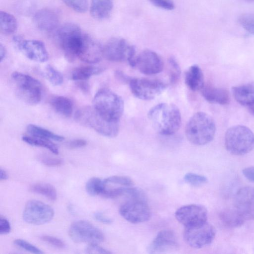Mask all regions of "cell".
<instances>
[{"mask_svg":"<svg viewBox=\"0 0 254 254\" xmlns=\"http://www.w3.org/2000/svg\"><path fill=\"white\" fill-rule=\"evenodd\" d=\"M0 31L4 35H9L14 33L17 27L16 18L11 14L5 11L0 12Z\"/></svg>","mask_w":254,"mask_h":254,"instance_id":"cell-30","label":"cell"},{"mask_svg":"<svg viewBox=\"0 0 254 254\" xmlns=\"http://www.w3.org/2000/svg\"><path fill=\"white\" fill-rule=\"evenodd\" d=\"M116 77L120 81L128 83L131 78L121 70H116L115 73Z\"/></svg>","mask_w":254,"mask_h":254,"instance_id":"cell-48","label":"cell"},{"mask_svg":"<svg viewBox=\"0 0 254 254\" xmlns=\"http://www.w3.org/2000/svg\"><path fill=\"white\" fill-rule=\"evenodd\" d=\"M11 78L16 94L22 101L31 105H36L40 102L42 86L39 80L18 71L12 73Z\"/></svg>","mask_w":254,"mask_h":254,"instance_id":"cell-7","label":"cell"},{"mask_svg":"<svg viewBox=\"0 0 254 254\" xmlns=\"http://www.w3.org/2000/svg\"><path fill=\"white\" fill-rule=\"evenodd\" d=\"M93 107L106 120L120 123L124 110V103L121 96L107 88L99 90L93 100Z\"/></svg>","mask_w":254,"mask_h":254,"instance_id":"cell-3","label":"cell"},{"mask_svg":"<svg viewBox=\"0 0 254 254\" xmlns=\"http://www.w3.org/2000/svg\"><path fill=\"white\" fill-rule=\"evenodd\" d=\"M86 253L88 254H111L109 251L103 248L97 244H89L86 249Z\"/></svg>","mask_w":254,"mask_h":254,"instance_id":"cell-43","label":"cell"},{"mask_svg":"<svg viewBox=\"0 0 254 254\" xmlns=\"http://www.w3.org/2000/svg\"><path fill=\"white\" fill-rule=\"evenodd\" d=\"M39 159L43 164L49 167L61 166L63 161L61 158L43 155L39 157Z\"/></svg>","mask_w":254,"mask_h":254,"instance_id":"cell-40","label":"cell"},{"mask_svg":"<svg viewBox=\"0 0 254 254\" xmlns=\"http://www.w3.org/2000/svg\"><path fill=\"white\" fill-rule=\"evenodd\" d=\"M41 239L43 241L56 248L61 249L64 248L65 246L64 243L63 241L53 236L44 235L41 237Z\"/></svg>","mask_w":254,"mask_h":254,"instance_id":"cell-42","label":"cell"},{"mask_svg":"<svg viewBox=\"0 0 254 254\" xmlns=\"http://www.w3.org/2000/svg\"><path fill=\"white\" fill-rule=\"evenodd\" d=\"M242 172L248 180L254 183V166L246 168L243 170Z\"/></svg>","mask_w":254,"mask_h":254,"instance_id":"cell-47","label":"cell"},{"mask_svg":"<svg viewBox=\"0 0 254 254\" xmlns=\"http://www.w3.org/2000/svg\"><path fill=\"white\" fill-rule=\"evenodd\" d=\"M6 55V51L5 47L0 44V61L2 62L5 58Z\"/></svg>","mask_w":254,"mask_h":254,"instance_id":"cell-50","label":"cell"},{"mask_svg":"<svg viewBox=\"0 0 254 254\" xmlns=\"http://www.w3.org/2000/svg\"><path fill=\"white\" fill-rule=\"evenodd\" d=\"M102 67L85 65L75 68L71 73V78L75 81H85L90 77L97 75L103 71Z\"/></svg>","mask_w":254,"mask_h":254,"instance_id":"cell-27","label":"cell"},{"mask_svg":"<svg viewBox=\"0 0 254 254\" xmlns=\"http://www.w3.org/2000/svg\"><path fill=\"white\" fill-rule=\"evenodd\" d=\"M8 178V175L6 171L1 168L0 169V179L1 181H4Z\"/></svg>","mask_w":254,"mask_h":254,"instance_id":"cell-51","label":"cell"},{"mask_svg":"<svg viewBox=\"0 0 254 254\" xmlns=\"http://www.w3.org/2000/svg\"><path fill=\"white\" fill-rule=\"evenodd\" d=\"M234 208L245 220L254 219V188L245 187L237 192Z\"/></svg>","mask_w":254,"mask_h":254,"instance_id":"cell-17","label":"cell"},{"mask_svg":"<svg viewBox=\"0 0 254 254\" xmlns=\"http://www.w3.org/2000/svg\"><path fill=\"white\" fill-rule=\"evenodd\" d=\"M249 2H254V0H244Z\"/></svg>","mask_w":254,"mask_h":254,"instance_id":"cell-53","label":"cell"},{"mask_svg":"<svg viewBox=\"0 0 254 254\" xmlns=\"http://www.w3.org/2000/svg\"><path fill=\"white\" fill-rule=\"evenodd\" d=\"M103 183L101 195L110 198L122 196L128 188L134 186L132 180L125 176H111L103 180Z\"/></svg>","mask_w":254,"mask_h":254,"instance_id":"cell-19","label":"cell"},{"mask_svg":"<svg viewBox=\"0 0 254 254\" xmlns=\"http://www.w3.org/2000/svg\"><path fill=\"white\" fill-rule=\"evenodd\" d=\"M13 243L17 247L25 250L30 253L36 254H43V252L41 250L25 240L22 239H16L14 240Z\"/></svg>","mask_w":254,"mask_h":254,"instance_id":"cell-39","label":"cell"},{"mask_svg":"<svg viewBox=\"0 0 254 254\" xmlns=\"http://www.w3.org/2000/svg\"><path fill=\"white\" fill-rule=\"evenodd\" d=\"M152 4L159 8L171 10L175 8V4L172 0H148Z\"/></svg>","mask_w":254,"mask_h":254,"instance_id":"cell-41","label":"cell"},{"mask_svg":"<svg viewBox=\"0 0 254 254\" xmlns=\"http://www.w3.org/2000/svg\"><path fill=\"white\" fill-rule=\"evenodd\" d=\"M119 208L121 215L128 222L138 224L147 221L151 216V210L145 195L126 197Z\"/></svg>","mask_w":254,"mask_h":254,"instance_id":"cell-8","label":"cell"},{"mask_svg":"<svg viewBox=\"0 0 254 254\" xmlns=\"http://www.w3.org/2000/svg\"><path fill=\"white\" fill-rule=\"evenodd\" d=\"M36 26L42 31L51 32L56 28L59 23V15L51 8H43L37 11L33 17Z\"/></svg>","mask_w":254,"mask_h":254,"instance_id":"cell-21","label":"cell"},{"mask_svg":"<svg viewBox=\"0 0 254 254\" xmlns=\"http://www.w3.org/2000/svg\"><path fill=\"white\" fill-rule=\"evenodd\" d=\"M216 131L215 122L208 114L198 112L193 115L186 127L187 138L191 143L203 145L210 142Z\"/></svg>","mask_w":254,"mask_h":254,"instance_id":"cell-2","label":"cell"},{"mask_svg":"<svg viewBox=\"0 0 254 254\" xmlns=\"http://www.w3.org/2000/svg\"><path fill=\"white\" fill-rule=\"evenodd\" d=\"M83 81H79L78 83V86L80 88V89L84 92L87 93L89 90V85Z\"/></svg>","mask_w":254,"mask_h":254,"instance_id":"cell-49","label":"cell"},{"mask_svg":"<svg viewBox=\"0 0 254 254\" xmlns=\"http://www.w3.org/2000/svg\"><path fill=\"white\" fill-rule=\"evenodd\" d=\"M175 217L185 227L197 226L207 222V210L200 204L185 205L176 210Z\"/></svg>","mask_w":254,"mask_h":254,"instance_id":"cell-14","label":"cell"},{"mask_svg":"<svg viewBox=\"0 0 254 254\" xmlns=\"http://www.w3.org/2000/svg\"><path fill=\"white\" fill-rule=\"evenodd\" d=\"M103 56V50L101 45L95 39L84 34L81 50L78 59L89 64L100 62Z\"/></svg>","mask_w":254,"mask_h":254,"instance_id":"cell-20","label":"cell"},{"mask_svg":"<svg viewBox=\"0 0 254 254\" xmlns=\"http://www.w3.org/2000/svg\"><path fill=\"white\" fill-rule=\"evenodd\" d=\"M220 219L225 225L232 228L242 226L245 221L235 208L222 211L220 214Z\"/></svg>","mask_w":254,"mask_h":254,"instance_id":"cell-28","label":"cell"},{"mask_svg":"<svg viewBox=\"0 0 254 254\" xmlns=\"http://www.w3.org/2000/svg\"><path fill=\"white\" fill-rule=\"evenodd\" d=\"M186 182L194 187L202 186L207 182V179L205 176L193 173H188L184 176Z\"/></svg>","mask_w":254,"mask_h":254,"instance_id":"cell-37","label":"cell"},{"mask_svg":"<svg viewBox=\"0 0 254 254\" xmlns=\"http://www.w3.org/2000/svg\"><path fill=\"white\" fill-rule=\"evenodd\" d=\"M201 92L203 98L212 104L227 105L230 101L229 91L223 88L204 85Z\"/></svg>","mask_w":254,"mask_h":254,"instance_id":"cell-22","label":"cell"},{"mask_svg":"<svg viewBox=\"0 0 254 254\" xmlns=\"http://www.w3.org/2000/svg\"><path fill=\"white\" fill-rule=\"evenodd\" d=\"M54 216V210L50 206L36 200L28 201L23 213V218L25 222L37 225L50 222Z\"/></svg>","mask_w":254,"mask_h":254,"instance_id":"cell-13","label":"cell"},{"mask_svg":"<svg viewBox=\"0 0 254 254\" xmlns=\"http://www.w3.org/2000/svg\"><path fill=\"white\" fill-rule=\"evenodd\" d=\"M128 85L132 94L143 100L153 99L161 94L167 86L160 80L146 78H131Z\"/></svg>","mask_w":254,"mask_h":254,"instance_id":"cell-10","label":"cell"},{"mask_svg":"<svg viewBox=\"0 0 254 254\" xmlns=\"http://www.w3.org/2000/svg\"><path fill=\"white\" fill-rule=\"evenodd\" d=\"M75 119L80 124L92 128L106 137H115L119 132L120 123L106 120L93 107H84L79 109L75 113Z\"/></svg>","mask_w":254,"mask_h":254,"instance_id":"cell-5","label":"cell"},{"mask_svg":"<svg viewBox=\"0 0 254 254\" xmlns=\"http://www.w3.org/2000/svg\"><path fill=\"white\" fill-rule=\"evenodd\" d=\"M94 218L99 222L105 224H110L113 222L112 219L107 217L100 212H96L94 214Z\"/></svg>","mask_w":254,"mask_h":254,"instance_id":"cell-46","label":"cell"},{"mask_svg":"<svg viewBox=\"0 0 254 254\" xmlns=\"http://www.w3.org/2000/svg\"><path fill=\"white\" fill-rule=\"evenodd\" d=\"M11 230L9 221L2 216L0 218V234H6L9 233Z\"/></svg>","mask_w":254,"mask_h":254,"instance_id":"cell-44","label":"cell"},{"mask_svg":"<svg viewBox=\"0 0 254 254\" xmlns=\"http://www.w3.org/2000/svg\"><path fill=\"white\" fill-rule=\"evenodd\" d=\"M175 234L171 230L160 231L149 245L147 251L150 254L173 252L179 248Z\"/></svg>","mask_w":254,"mask_h":254,"instance_id":"cell-18","label":"cell"},{"mask_svg":"<svg viewBox=\"0 0 254 254\" xmlns=\"http://www.w3.org/2000/svg\"><path fill=\"white\" fill-rule=\"evenodd\" d=\"M135 67L143 74L150 75L161 72L164 63L162 58L156 52L145 50L136 57Z\"/></svg>","mask_w":254,"mask_h":254,"instance_id":"cell-16","label":"cell"},{"mask_svg":"<svg viewBox=\"0 0 254 254\" xmlns=\"http://www.w3.org/2000/svg\"><path fill=\"white\" fill-rule=\"evenodd\" d=\"M13 40L19 50L29 59L39 63H44L48 60V53L41 41L24 40L18 36L14 37Z\"/></svg>","mask_w":254,"mask_h":254,"instance_id":"cell-15","label":"cell"},{"mask_svg":"<svg viewBox=\"0 0 254 254\" xmlns=\"http://www.w3.org/2000/svg\"><path fill=\"white\" fill-rule=\"evenodd\" d=\"M70 8L74 11L83 13L86 11L88 7L87 0H62Z\"/></svg>","mask_w":254,"mask_h":254,"instance_id":"cell-38","label":"cell"},{"mask_svg":"<svg viewBox=\"0 0 254 254\" xmlns=\"http://www.w3.org/2000/svg\"><path fill=\"white\" fill-rule=\"evenodd\" d=\"M232 92L239 104L250 107L254 105V84L248 83L234 86Z\"/></svg>","mask_w":254,"mask_h":254,"instance_id":"cell-24","label":"cell"},{"mask_svg":"<svg viewBox=\"0 0 254 254\" xmlns=\"http://www.w3.org/2000/svg\"><path fill=\"white\" fill-rule=\"evenodd\" d=\"M31 191L45 196L49 199L55 201L57 198L56 189L52 185L47 183H36L29 187Z\"/></svg>","mask_w":254,"mask_h":254,"instance_id":"cell-31","label":"cell"},{"mask_svg":"<svg viewBox=\"0 0 254 254\" xmlns=\"http://www.w3.org/2000/svg\"><path fill=\"white\" fill-rule=\"evenodd\" d=\"M225 145L227 150L232 154H246L254 147V134L246 126H233L226 132Z\"/></svg>","mask_w":254,"mask_h":254,"instance_id":"cell-6","label":"cell"},{"mask_svg":"<svg viewBox=\"0 0 254 254\" xmlns=\"http://www.w3.org/2000/svg\"><path fill=\"white\" fill-rule=\"evenodd\" d=\"M22 139L23 141L31 145L45 148L55 154H58L59 153L58 147L50 140L31 135L23 136L22 137Z\"/></svg>","mask_w":254,"mask_h":254,"instance_id":"cell-32","label":"cell"},{"mask_svg":"<svg viewBox=\"0 0 254 254\" xmlns=\"http://www.w3.org/2000/svg\"><path fill=\"white\" fill-rule=\"evenodd\" d=\"M113 7V0H91L90 12L95 19H104L110 15Z\"/></svg>","mask_w":254,"mask_h":254,"instance_id":"cell-25","label":"cell"},{"mask_svg":"<svg viewBox=\"0 0 254 254\" xmlns=\"http://www.w3.org/2000/svg\"><path fill=\"white\" fill-rule=\"evenodd\" d=\"M87 144L86 140L82 139H76L69 141L67 146L70 149L79 148L85 146Z\"/></svg>","mask_w":254,"mask_h":254,"instance_id":"cell-45","label":"cell"},{"mask_svg":"<svg viewBox=\"0 0 254 254\" xmlns=\"http://www.w3.org/2000/svg\"><path fill=\"white\" fill-rule=\"evenodd\" d=\"M169 64L170 80L172 84H175L179 79L181 75V68L173 57H171L168 60Z\"/></svg>","mask_w":254,"mask_h":254,"instance_id":"cell-36","label":"cell"},{"mask_svg":"<svg viewBox=\"0 0 254 254\" xmlns=\"http://www.w3.org/2000/svg\"><path fill=\"white\" fill-rule=\"evenodd\" d=\"M238 21L246 31L254 35V13L241 14L239 17Z\"/></svg>","mask_w":254,"mask_h":254,"instance_id":"cell-35","label":"cell"},{"mask_svg":"<svg viewBox=\"0 0 254 254\" xmlns=\"http://www.w3.org/2000/svg\"><path fill=\"white\" fill-rule=\"evenodd\" d=\"M44 74L48 81L55 86L60 85L63 82L62 74L50 64L47 65L45 67Z\"/></svg>","mask_w":254,"mask_h":254,"instance_id":"cell-33","label":"cell"},{"mask_svg":"<svg viewBox=\"0 0 254 254\" xmlns=\"http://www.w3.org/2000/svg\"><path fill=\"white\" fill-rule=\"evenodd\" d=\"M56 36L66 60L72 62L78 59L84 37L80 27L72 23L64 24L58 29Z\"/></svg>","mask_w":254,"mask_h":254,"instance_id":"cell-4","label":"cell"},{"mask_svg":"<svg viewBox=\"0 0 254 254\" xmlns=\"http://www.w3.org/2000/svg\"><path fill=\"white\" fill-rule=\"evenodd\" d=\"M69 235L75 243L98 244L104 241L103 232L90 222L79 220L73 223L69 229Z\"/></svg>","mask_w":254,"mask_h":254,"instance_id":"cell-11","label":"cell"},{"mask_svg":"<svg viewBox=\"0 0 254 254\" xmlns=\"http://www.w3.org/2000/svg\"><path fill=\"white\" fill-rule=\"evenodd\" d=\"M50 104L54 110L59 114L66 117H70L73 112V104L68 98L56 96L50 100Z\"/></svg>","mask_w":254,"mask_h":254,"instance_id":"cell-26","label":"cell"},{"mask_svg":"<svg viewBox=\"0 0 254 254\" xmlns=\"http://www.w3.org/2000/svg\"><path fill=\"white\" fill-rule=\"evenodd\" d=\"M147 116L154 129L162 135L174 134L181 126L180 111L173 104H157L149 110Z\"/></svg>","mask_w":254,"mask_h":254,"instance_id":"cell-1","label":"cell"},{"mask_svg":"<svg viewBox=\"0 0 254 254\" xmlns=\"http://www.w3.org/2000/svg\"><path fill=\"white\" fill-rule=\"evenodd\" d=\"M26 130L30 135L57 141H62L64 140V136L54 133V132L33 124H29L26 127Z\"/></svg>","mask_w":254,"mask_h":254,"instance_id":"cell-29","label":"cell"},{"mask_svg":"<svg viewBox=\"0 0 254 254\" xmlns=\"http://www.w3.org/2000/svg\"><path fill=\"white\" fill-rule=\"evenodd\" d=\"M216 234L214 227L207 222L199 225L185 227L183 237L190 247L200 249L209 245Z\"/></svg>","mask_w":254,"mask_h":254,"instance_id":"cell-12","label":"cell"},{"mask_svg":"<svg viewBox=\"0 0 254 254\" xmlns=\"http://www.w3.org/2000/svg\"><path fill=\"white\" fill-rule=\"evenodd\" d=\"M103 56L112 62L127 61L132 67H135V48L124 39L113 38L103 47Z\"/></svg>","mask_w":254,"mask_h":254,"instance_id":"cell-9","label":"cell"},{"mask_svg":"<svg viewBox=\"0 0 254 254\" xmlns=\"http://www.w3.org/2000/svg\"><path fill=\"white\" fill-rule=\"evenodd\" d=\"M185 82L191 91L201 90L204 85V76L199 66L192 65L188 68L185 74Z\"/></svg>","mask_w":254,"mask_h":254,"instance_id":"cell-23","label":"cell"},{"mask_svg":"<svg viewBox=\"0 0 254 254\" xmlns=\"http://www.w3.org/2000/svg\"><path fill=\"white\" fill-rule=\"evenodd\" d=\"M85 189L87 192L91 196L101 194L104 189L103 181L98 178H91L87 182Z\"/></svg>","mask_w":254,"mask_h":254,"instance_id":"cell-34","label":"cell"},{"mask_svg":"<svg viewBox=\"0 0 254 254\" xmlns=\"http://www.w3.org/2000/svg\"><path fill=\"white\" fill-rule=\"evenodd\" d=\"M250 109L251 113L254 115V105L250 106Z\"/></svg>","mask_w":254,"mask_h":254,"instance_id":"cell-52","label":"cell"}]
</instances>
